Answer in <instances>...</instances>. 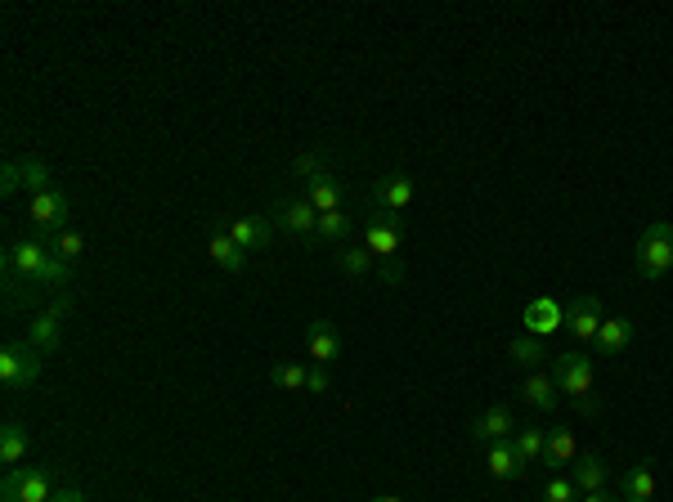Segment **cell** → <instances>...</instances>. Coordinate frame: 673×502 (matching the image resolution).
<instances>
[{"label": "cell", "instance_id": "6da1fadb", "mask_svg": "<svg viewBox=\"0 0 673 502\" xmlns=\"http://www.w3.org/2000/svg\"><path fill=\"white\" fill-rule=\"evenodd\" d=\"M552 381H557V395H566L584 417L602 413V404L593 399V359L584 350H566L552 359Z\"/></svg>", "mask_w": 673, "mask_h": 502}, {"label": "cell", "instance_id": "7a4b0ae2", "mask_svg": "<svg viewBox=\"0 0 673 502\" xmlns=\"http://www.w3.org/2000/svg\"><path fill=\"white\" fill-rule=\"evenodd\" d=\"M633 260H638V274L651 278V283L669 274V269H673V225H669V220H651V225L642 229Z\"/></svg>", "mask_w": 673, "mask_h": 502}, {"label": "cell", "instance_id": "3957f363", "mask_svg": "<svg viewBox=\"0 0 673 502\" xmlns=\"http://www.w3.org/2000/svg\"><path fill=\"white\" fill-rule=\"evenodd\" d=\"M36 377H41V350H32L27 341H5V350H0V386L27 390Z\"/></svg>", "mask_w": 673, "mask_h": 502}, {"label": "cell", "instance_id": "277c9868", "mask_svg": "<svg viewBox=\"0 0 673 502\" xmlns=\"http://www.w3.org/2000/svg\"><path fill=\"white\" fill-rule=\"evenodd\" d=\"M5 502H50L54 498V476L45 467H9L5 485H0Z\"/></svg>", "mask_w": 673, "mask_h": 502}, {"label": "cell", "instance_id": "5b68a950", "mask_svg": "<svg viewBox=\"0 0 673 502\" xmlns=\"http://www.w3.org/2000/svg\"><path fill=\"white\" fill-rule=\"evenodd\" d=\"M18 189H32V198H36V193H45V189H50V166H45L41 157H32V153L5 162V171H0V193L14 198Z\"/></svg>", "mask_w": 673, "mask_h": 502}, {"label": "cell", "instance_id": "8992f818", "mask_svg": "<svg viewBox=\"0 0 673 502\" xmlns=\"http://www.w3.org/2000/svg\"><path fill=\"white\" fill-rule=\"evenodd\" d=\"M68 310H72V301H68V292H63L50 310H41L32 323H27V346L41 350V355H54L59 341H63V319H68Z\"/></svg>", "mask_w": 673, "mask_h": 502}, {"label": "cell", "instance_id": "52a82bcc", "mask_svg": "<svg viewBox=\"0 0 673 502\" xmlns=\"http://www.w3.org/2000/svg\"><path fill=\"white\" fill-rule=\"evenodd\" d=\"M400 243H404V216L395 211H377L364 229V247L373 251L377 260H400Z\"/></svg>", "mask_w": 673, "mask_h": 502}, {"label": "cell", "instance_id": "ba28073f", "mask_svg": "<svg viewBox=\"0 0 673 502\" xmlns=\"http://www.w3.org/2000/svg\"><path fill=\"white\" fill-rule=\"evenodd\" d=\"M45 265H50V247L45 243H14L5 251V283H32L36 287Z\"/></svg>", "mask_w": 673, "mask_h": 502}, {"label": "cell", "instance_id": "9c48e42d", "mask_svg": "<svg viewBox=\"0 0 673 502\" xmlns=\"http://www.w3.org/2000/svg\"><path fill=\"white\" fill-rule=\"evenodd\" d=\"M68 193H59V189H45V193H36L32 202H27V220H32L41 234H59V229H68Z\"/></svg>", "mask_w": 673, "mask_h": 502}, {"label": "cell", "instance_id": "30bf717a", "mask_svg": "<svg viewBox=\"0 0 673 502\" xmlns=\"http://www.w3.org/2000/svg\"><path fill=\"white\" fill-rule=\"evenodd\" d=\"M270 220L283 229V234L310 238V234H315V225H319V211L310 207L306 198H279V202L270 207Z\"/></svg>", "mask_w": 673, "mask_h": 502}, {"label": "cell", "instance_id": "8fae6325", "mask_svg": "<svg viewBox=\"0 0 673 502\" xmlns=\"http://www.w3.org/2000/svg\"><path fill=\"white\" fill-rule=\"evenodd\" d=\"M225 229L229 238H234L243 251H265L274 243V220L270 216H234V220H225Z\"/></svg>", "mask_w": 673, "mask_h": 502}, {"label": "cell", "instance_id": "7c38bea8", "mask_svg": "<svg viewBox=\"0 0 673 502\" xmlns=\"http://www.w3.org/2000/svg\"><path fill=\"white\" fill-rule=\"evenodd\" d=\"M467 431H472L476 444H485V449H490V444H499V440H512L516 417H512V408H507V404H490L472 426H467Z\"/></svg>", "mask_w": 673, "mask_h": 502}, {"label": "cell", "instance_id": "4fadbf2b", "mask_svg": "<svg viewBox=\"0 0 673 502\" xmlns=\"http://www.w3.org/2000/svg\"><path fill=\"white\" fill-rule=\"evenodd\" d=\"M413 175H404V171H391V175H382V180L373 184V207L377 211H409V202H413Z\"/></svg>", "mask_w": 673, "mask_h": 502}, {"label": "cell", "instance_id": "5bb4252c", "mask_svg": "<svg viewBox=\"0 0 673 502\" xmlns=\"http://www.w3.org/2000/svg\"><path fill=\"white\" fill-rule=\"evenodd\" d=\"M602 301L597 296H575V301L566 305V332L575 341H593L597 328H602Z\"/></svg>", "mask_w": 673, "mask_h": 502}, {"label": "cell", "instance_id": "9a60e30c", "mask_svg": "<svg viewBox=\"0 0 673 502\" xmlns=\"http://www.w3.org/2000/svg\"><path fill=\"white\" fill-rule=\"evenodd\" d=\"M570 480H575L579 494H597V489H606V480H611V462H606L602 453H579V458L570 462Z\"/></svg>", "mask_w": 673, "mask_h": 502}, {"label": "cell", "instance_id": "2e32d148", "mask_svg": "<svg viewBox=\"0 0 673 502\" xmlns=\"http://www.w3.org/2000/svg\"><path fill=\"white\" fill-rule=\"evenodd\" d=\"M566 328V310H561L552 296H539V301L525 305V332L530 337H548V332Z\"/></svg>", "mask_w": 673, "mask_h": 502}, {"label": "cell", "instance_id": "e0dca14e", "mask_svg": "<svg viewBox=\"0 0 673 502\" xmlns=\"http://www.w3.org/2000/svg\"><path fill=\"white\" fill-rule=\"evenodd\" d=\"M306 202L324 216V211H341L346 207V184L337 180V175H315V180H306Z\"/></svg>", "mask_w": 673, "mask_h": 502}, {"label": "cell", "instance_id": "ac0fdd59", "mask_svg": "<svg viewBox=\"0 0 673 502\" xmlns=\"http://www.w3.org/2000/svg\"><path fill=\"white\" fill-rule=\"evenodd\" d=\"M306 350H310V359H315L319 368L333 364V359L341 355V337L333 332V323H328V319L306 323Z\"/></svg>", "mask_w": 673, "mask_h": 502}, {"label": "cell", "instance_id": "d6986e66", "mask_svg": "<svg viewBox=\"0 0 673 502\" xmlns=\"http://www.w3.org/2000/svg\"><path fill=\"white\" fill-rule=\"evenodd\" d=\"M633 346V319H624V314H615V319H606L602 328H597V337H593V350L597 355H624V350Z\"/></svg>", "mask_w": 673, "mask_h": 502}, {"label": "cell", "instance_id": "ffe728a7", "mask_svg": "<svg viewBox=\"0 0 673 502\" xmlns=\"http://www.w3.org/2000/svg\"><path fill=\"white\" fill-rule=\"evenodd\" d=\"M485 467H490V476L494 480H521L525 471V462H521V453H516V444L512 440H499V444H490V453H485Z\"/></svg>", "mask_w": 673, "mask_h": 502}, {"label": "cell", "instance_id": "44dd1931", "mask_svg": "<svg viewBox=\"0 0 673 502\" xmlns=\"http://www.w3.org/2000/svg\"><path fill=\"white\" fill-rule=\"evenodd\" d=\"M207 256L216 260L220 269H225V274H243L247 269V251L234 243V238L225 234V229H216V234H211V243H207Z\"/></svg>", "mask_w": 673, "mask_h": 502}, {"label": "cell", "instance_id": "7402d4cb", "mask_svg": "<svg viewBox=\"0 0 673 502\" xmlns=\"http://www.w3.org/2000/svg\"><path fill=\"white\" fill-rule=\"evenodd\" d=\"M521 399H525V404H534L539 413H552V408L561 404L552 373H530V377H525V381H521Z\"/></svg>", "mask_w": 673, "mask_h": 502}, {"label": "cell", "instance_id": "603a6c76", "mask_svg": "<svg viewBox=\"0 0 673 502\" xmlns=\"http://www.w3.org/2000/svg\"><path fill=\"white\" fill-rule=\"evenodd\" d=\"M656 498V462H638L624 471V502H651Z\"/></svg>", "mask_w": 673, "mask_h": 502}, {"label": "cell", "instance_id": "cb8c5ba5", "mask_svg": "<svg viewBox=\"0 0 673 502\" xmlns=\"http://www.w3.org/2000/svg\"><path fill=\"white\" fill-rule=\"evenodd\" d=\"M27 444H32V435H27L23 422L0 426V462H5V467H18V462L27 458Z\"/></svg>", "mask_w": 673, "mask_h": 502}, {"label": "cell", "instance_id": "d4e9b609", "mask_svg": "<svg viewBox=\"0 0 673 502\" xmlns=\"http://www.w3.org/2000/svg\"><path fill=\"white\" fill-rule=\"evenodd\" d=\"M350 229H355V220L346 216V207H341V211H324V216H319V225H315V238L346 247L350 243Z\"/></svg>", "mask_w": 673, "mask_h": 502}, {"label": "cell", "instance_id": "484cf974", "mask_svg": "<svg viewBox=\"0 0 673 502\" xmlns=\"http://www.w3.org/2000/svg\"><path fill=\"white\" fill-rule=\"evenodd\" d=\"M507 355H512V364H521V368H530V373H539V364L548 359V346H543V337H516L512 346H507Z\"/></svg>", "mask_w": 673, "mask_h": 502}, {"label": "cell", "instance_id": "4316f807", "mask_svg": "<svg viewBox=\"0 0 673 502\" xmlns=\"http://www.w3.org/2000/svg\"><path fill=\"white\" fill-rule=\"evenodd\" d=\"M579 458V444L570 431H548V449H543V467H570Z\"/></svg>", "mask_w": 673, "mask_h": 502}, {"label": "cell", "instance_id": "83f0119b", "mask_svg": "<svg viewBox=\"0 0 673 502\" xmlns=\"http://www.w3.org/2000/svg\"><path fill=\"white\" fill-rule=\"evenodd\" d=\"M516 453H521L525 467H534V462H543V449H548V431H539V426H521V431L512 435Z\"/></svg>", "mask_w": 673, "mask_h": 502}, {"label": "cell", "instance_id": "f1b7e54d", "mask_svg": "<svg viewBox=\"0 0 673 502\" xmlns=\"http://www.w3.org/2000/svg\"><path fill=\"white\" fill-rule=\"evenodd\" d=\"M45 247H50L59 260L77 265V260H81V251H86V238H81L77 229H59V234H45Z\"/></svg>", "mask_w": 673, "mask_h": 502}, {"label": "cell", "instance_id": "f546056e", "mask_svg": "<svg viewBox=\"0 0 673 502\" xmlns=\"http://www.w3.org/2000/svg\"><path fill=\"white\" fill-rule=\"evenodd\" d=\"M368 265H373V251H368L364 243H346V247L337 251V269L346 278H364Z\"/></svg>", "mask_w": 673, "mask_h": 502}, {"label": "cell", "instance_id": "4dcf8cb0", "mask_svg": "<svg viewBox=\"0 0 673 502\" xmlns=\"http://www.w3.org/2000/svg\"><path fill=\"white\" fill-rule=\"evenodd\" d=\"M306 377H310V368H301V364L270 368V381H274V386H283V390H306Z\"/></svg>", "mask_w": 673, "mask_h": 502}, {"label": "cell", "instance_id": "1f68e13d", "mask_svg": "<svg viewBox=\"0 0 673 502\" xmlns=\"http://www.w3.org/2000/svg\"><path fill=\"white\" fill-rule=\"evenodd\" d=\"M543 502H579V489L570 476H552L548 485H543Z\"/></svg>", "mask_w": 673, "mask_h": 502}, {"label": "cell", "instance_id": "d6a6232c", "mask_svg": "<svg viewBox=\"0 0 673 502\" xmlns=\"http://www.w3.org/2000/svg\"><path fill=\"white\" fill-rule=\"evenodd\" d=\"M292 171H297V175H306V180L324 175V153H301L297 162H292Z\"/></svg>", "mask_w": 673, "mask_h": 502}, {"label": "cell", "instance_id": "836d02e7", "mask_svg": "<svg viewBox=\"0 0 673 502\" xmlns=\"http://www.w3.org/2000/svg\"><path fill=\"white\" fill-rule=\"evenodd\" d=\"M328 386H333V381H328V368H310V377H306V390L310 395H328Z\"/></svg>", "mask_w": 673, "mask_h": 502}, {"label": "cell", "instance_id": "e575fe53", "mask_svg": "<svg viewBox=\"0 0 673 502\" xmlns=\"http://www.w3.org/2000/svg\"><path fill=\"white\" fill-rule=\"evenodd\" d=\"M377 278H382V287H400L404 283V265H400V260H382V274H377Z\"/></svg>", "mask_w": 673, "mask_h": 502}, {"label": "cell", "instance_id": "d590c367", "mask_svg": "<svg viewBox=\"0 0 673 502\" xmlns=\"http://www.w3.org/2000/svg\"><path fill=\"white\" fill-rule=\"evenodd\" d=\"M50 502H86V494H81L77 485H68V489H59V494H54Z\"/></svg>", "mask_w": 673, "mask_h": 502}, {"label": "cell", "instance_id": "8d00e7d4", "mask_svg": "<svg viewBox=\"0 0 673 502\" xmlns=\"http://www.w3.org/2000/svg\"><path fill=\"white\" fill-rule=\"evenodd\" d=\"M579 502H624V498H611L606 489H597V494H579Z\"/></svg>", "mask_w": 673, "mask_h": 502}, {"label": "cell", "instance_id": "74e56055", "mask_svg": "<svg viewBox=\"0 0 673 502\" xmlns=\"http://www.w3.org/2000/svg\"><path fill=\"white\" fill-rule=\"evenodd\" d=\"M373 502H404V498H395V494H382V498H373Z\"/></svg>", "mask_w": 673, "mask_h": 502}]
</instances>
